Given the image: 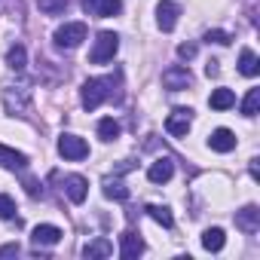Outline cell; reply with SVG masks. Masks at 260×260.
I'll use <instances>...</instances> for the list:
<instances>
[{
  "mask_svg": "<svg viewBox=\"0 0 260 260\" xmlns=\"http://www.w3.org/2000/svg\"><path fill=\"white\" fill-rule=\"evenodd\" d=\"M116 49H119V37H116L113 31H101V34L95 37V43H92L89 61H92V64H107V61H113Z\"/></svg>",
  "mask_w": 260,
  "mask_h": 260,
  "instance_id": "cell-1",
  "label": "cell"
},
{
  "mask_svg": "<svg viewBox=\"0 0 260 260\" xmlns=\"http://www.w3.org/2000/svg\"><path fill=\"white\" fill-rule=\"evenodd\" d=\"M110 80H101V77H95V80H86L83 83V92H80V101H83V107L86 110H95V107H101L104 104V98L110 95Z\"/></svg>",
  "mask_w": 260,
  "mask_h": 260,
  "instance_id": "cell-2",
  "label": "cell"
},
{
  "mask_svg": "<svg viewBox=\"0 0 260 260\" xmlns=\"http://www.w3.org/2000/svg\"><path fill=\"white\" fill-rule=\"evenodd\" d=\"M190 125H193V110L190 107H175L169 113V119H166V132L172 138H187Z\"/></svg>",
  "mask_w": 260,
  "mask_h": 260,
  "instance_id": "cell-3",
  "label": "cell"
},
{
  "mask_svg": "<svg viewBox=\"0 0 260 260\" xmlns=\"http://www.w3.org/2000/svg\"><path fill=\"white\" fill-rule=\"evenodd\" d=\"M83 40H86V25H83V22H64V25L55 31V43H58L61 49H77Z\"/></svg>",
  "mask_w": 260,
  "mask_h": 260,
  "instance_id": "cell-4",
  "label": "cell"
},
{
  "mask_svg": "<svg viewBox=\"0 0 260 260\" xmlns=\"http://www.w3.org/2000/svg\"><path fill=\"white\" fill-rule=\"evenodd\" d=\"M58 153L64 156V159H86L89 156V144L80 138V135H71V132H64L61 138H58Z\"/></svg>",
  "mask_w": 260,
  "mask_h": 260,
  "instance_id": "cell-5",
  "label": "cell"
},
{
  "mask_svg": "<svg viewBox=\"0 0 260 260\" xmlns=\"http://www.w3.org/2000/svg\"><path fill=\"white\" fill-rule=\"evenodd\" d=\"M80 4H83V13L95 19H110L122 10V0H80Z\"/></svg>",
  "mask_w": 260,
  "mask_h": 260,
  "instance_id": "cell-6",
  "label": "cell"
},
{
  "mask_svg": "<svg viewBox=\"0 0 260 260\" xmlns=\"http://www.w3.org/2000/svg\"><path fill=\"white\" fill-rule=\"evenodd\" d=\"M190 83H193V74H190V68H181V64H175V68L162 71V86H166L169 92H181V89H187Z\"/></svg>",
  "mask_w": 260,
  "mask_h": 260,
  "instance_id": "cell-7",
  "label": "cell"
},
{
  "mask_svg": "<svg viewBox=\"0 0 260 260\" xmlns=\"http://www.w3.org/2000/svg\"><path fill=\"white\" fill-rule=\"evenodd\" d=\"M61 230L58 226H52V223H37L34 226V233H31V242L37 245V248H52V245H58L61 242Z\"/></svg>",
  "mask_w": 260,
  "mask_h": 260,
  "instance_id": "cell-8",
  "label": "cell"
},
{
  "mask_svg": "<svg viewBox=\"0 0 260 260\" xmlns=\"http://www.w3.org/2000/svg\"><path fill=\"white\" fill-rule=\"evenodd\" d=\"M119 254H122V260H138L141 254H144V239L138 236V233H122L119 236Z\"/></svg>",
  "mask_w": 260,
  "mask_h": 260,
  "instance_id": "cell-9",
  "label": "cell"
},
{
  "mask_svg": "<svg viewBox=\"0 0 260 260\" xmlns=\"http://www.w3.org/2000/svg\"><path fill=\"white\" fill-rule=\"evenodd\" d=\"M178 16H181V7L172 4V0H162V4L156 7V25H159L162 31H175Z\"/></svg>",
  "mask_w": 260,
  "mask_h": 260,
  "instance_id": "cell-10",
  "label": "cell"
},
{
  "mask_svg": "<svg viewBox=\"0 0 260 260\" xmlns=\"http://www.w3.org/2000/svg\"><path fill=\"white\" fill-rule=\"evenodd\" d=\"M4 104H7V113H10V116H25L28 92H25V89L13 92V86H7V89H4Z\"/></svg>",
  "mask_w": 260,
  "mask_h": 260,
  "instance_id": "cell-11",
  "label": "cell"
},
{
  "mask_svg": "<svg viewBox=\"0 0 260 260\" xmlns=\"http://www.w3.org/2000/svg\"><path fill=\"white\" fill-rule=\"evenodd\" d=\"M64 193H68V199H71L74 205H80V202H86L89 181H86L83 175H68V178H64Z\"/></svg>",
  "mask_w": 260,
  "mask_h": 260,
  "instance_id": "cell-12",
  "label": "cell"
},
{
  "mask_svg": "<svg viewBox=\"0 0 260 260\" xmlns=\"http://www.w3.org/2000/svg\"><path fill=\"white\" fill-rule=\"evenodd\" d=\"M236 226L242 230V233H257L260 230V208L257 205H245L242 211H236Z\"/></svg>",
  "mask_w": 260,
  "mask_h": 260,
  "instance_id": "cell-13",
  "label": "cell"
},
{
  "mask_svg": "<svg viewBox=\"0 0 260 260\" xmlns=\"http://www.w3.org/2000/svg\"><path fill=\"white\" fill-rule=\"evenodd\" d=\"M208 147L214 153H230V150H236V135L230 132V128H214V132L208 135Z\"/></svg>",
  "mask_w": 260,
  "mask_h": 260,
  "instance_id": "cell-14",
  "label": "cell"
},
{
  "mask_svg": "<svg viewBox=\"0 0 260 260\" xmlns=\"http://www.w3.org/2000/svg\"><path fill=\"white\" fill-rule=\"evenodd\" d=\"M172 175H175V162H172L169 156L156 159V162L147 169V178H150L153 184H166V181H172Z\"/></svg>",
  "mask_w": 260,
  "mask_h": 260,
  "instance_id": "cell-15",
  "label": "cell"
},
{
  "mask_svg": "<svg viewBox=\"0 0 260 260\" xmlns=\"http://www.w3.org/2000/svg\"><path fill=\"white\" fill-rule=\"evenodd\" d=\"M0 166H7L10 172H22L28 166V156L13 150V147H7V144H0Z\"/></svg>",
  "mask_w": 260,
  "mask_h": 260,
  "instance_id": "cell-16",
  "label": "cell"
},
{
  "mask_svg": "<svg viewBox=\"0 0 260 260\" xmlns=\"http://www.w3.org/2000/svg\"><path fill=\"white\" fill-rule=\"evenodd\" d=\"M110 254H113V245L107 239H92L83 248V257H89V260H101V257H110Z\"/></svg>",
  "mask_w": 260,
  "mask_h": 260,
  "instance_id": "cell-17",
  "label": "cell"
},
{
  "mask_svg": "<svg viewBox=\"0 0 260 260\" xmlns=\"http://www.w3.org/2000/svg\"><path fill=\"white\" fill-rule=\"evenodd\" d=\"M239 74H245V77H257L260 74V58L251 49H242V55H239Z\"/></svg>",
  "mask_w": 260,
  "mask_h": 260,
  "instance_id": "cell-18",
  "label": "cell"
},
{
  "mask_svg": "<svg viewBox=\"0 0 260 260\" xmlns=\"http://www.w3.org/2000/svg\"><path fill=\"white\" fill-rule=\"evenodd\" d=\"M208 104H211L214 110H230V107L236 104V95H233V89H214L211 98H208Z\"/></svg>",
  "mask_w": 260,
  "mask_h": 260,
  "instance_id": "cell-19",
  "label": "cell"
},
{
  "mask_svg": "<svg viewBox=\"0 0 260 260\" xmlns=\"http://www.w3.org/2000/svg\"><path fill=\"white\" fill-rule=\"evenodd\" d=\"M223 242H226V236H223L220 226H211V230L202 233V248H205V251H220Z\"/></svg>",
  "mask_w": 260,
  "mask_h": 260,
  "instance_id": "cell-20",
  "label": "cell"
},
{
  "mask_svg": "<svg viewBox=\"0 0 260 260\" xmlns=\"http://www.w3.org/2000/svg\"><path fill=\"white\" fill-rule=\"evenodd\" d=\"M104 196L122 202V199H128V187H125L122 181H116V178H107V181H104Z\"/></svg>",
  "mask_w": 260,
  "mask_h": 260,
  "instance_id": "cell-21",
  "label": "cell"
},
{
  "mask_svg": "<svg viewBox=\"0 0 260 260\" xmlns=\"http://www.w3.org/2000/svg\"><path fill=\"white\" fill-rule=\"evenodd\" d=\"M98 138H101V141H113V138H119V122H116L113 116H104V119L98 122Z\"/></svg>",
  "mask_w": 260,
  "mask_h": 260,
  "instance_id": "cell-22",
  "label": "cell"
},
{
  "mask_svg": "<svg viewBox=\"0 0 260 260\" xmlns=\"http://www.w3.org/2000/svg\"><path fill=\"white\" fill-rule=\"evenodd\" d=\"M7 64H10L13 71H25V64H28V52H25L22 43H16V46L7 52Z\"/></svg>",
  "mask_w": 260,
  "mask_h": 260,
  "instance_id": "cell-23",
  "label": "cell"
},
{
  "mask_svg": "<svg viewBox=\"0 0 260 260\" xmlns=\"http://www.w3.org/2000/svg\"><path fill=\"white\" fill-rule=\"evenodd\" d=\"M37 10L43 16H61L68 10V0H37Z\"/></svg>",
  "mask_w": 260,
  "mask_h": 260,
  "instance_id": "cell-24",
  "label": "cell"
},
{
  "mask_svg": "<svg viewBox=\"0 0 260 260\" xmlns=\"http://www.w3.org/2000/svg\"><path fill=\"white\" fill-rule=\"evenodd\" d=\"M257 110H260V89H248V95L242 101V113L245 116H257Z\"/></svg>",
  "mask_w": 260,
  "mask_h": 260,
  "instance_id": "cell-25",
  "label": "cell"
},
{
  "mask_svg": "<svg viewBox=\"0 0 260 260\" xmlns=\"http://www.w3.org/2000/svg\"><path fill=\"white\" fill-rule=\"evenodd\" d=\"M147 214H150V217H153L156 223H162L166 230H169V226L175 223V217H172V211H169L166 205H147Z\"/></svg>",
  "mask_w": 260,
  "mask_h": 260,
  "instance_id": "cell-26",
  "label": "cell"
},
{
  "mask_svg": "<svg viewBox=\"0 0 260 260\" xmlns=\"http://www.w3.org/2000/svg\"><path fill=\"white\" fill-rule=\"evenodd\" d=\"M205 43H217V46H230V43H233V37H230L226 31H220V28H211V31H205Z\"/></svg>",
  "mask_w": 260,
  "mask_h": 260,
  "instance_id": "cell-27",
  "label": "cell"
},
{
  "mask_svg": "<svg viewBox=\"0 0 260 260\" xmlns=\"http://www.w3.org/2000/svg\"><path fill=\"white\" fill-rule=\"evenodd\" d=\"M13 214H16V202L7 193H0V220H10Z\"/></svg>",
  "mask_w": 260,
  "mask_h": 260,
  "instance_id": "cell-28",
  "label": "cell"
},
{
  "mask_svg": "<svg viewBox=\"0 0 260 260\" xmlns=\"http://www.w3.org/2000/svg\"><path fill=\"white\" fill-rule=\"evenodd\" d=\"M178 55H181V58H187V61H190V58H193V55H196V43H181V46H178Z\"/></svg>",
  "mask_w": 260,
  "mask_h": 260,
  "instance_id": "cell-29",
  "label": "cell"
},
{
  "mask_svg": "<svg viewBox=\"0 0 260 260\" xmlns=\"http://www.w3.org/2000/svg\"><path fill=\"white\" fill-rule=\"evenodd\" d=\"M16 254H19V245L16 242H10V245L0 248V257H16Z\"/></svg>",
  "mask_w": 260,
  "mask_h": 260,
  "instance_id": "cell-30",
  "label": "cell"
},
{
  "mask_svg": "<svg viewBox=\"0 0 260 260\" xmlns=\"http://www.w3.org/2000/svg\"><path fill=\"white\" fill-rule=\"evenodd\" d=\"M25 187H28V193H31V196H40V193H43V190H40V184H37L34 178H28V181H25Z\"/></svg>",
  "mask_w": 260,
  "mask_h": 260,
  "instance_id": "cell-31",
  "label": "cell"
},
{
  "mask_svg": "<svg viewBox=\"0 0 260 260\" xmlns=\"http://www.w3.org/2000/svg\"><path fill=\"white\" fill-rule=\"evenodd\" d=\"M217 64H220V61H214V58H211V61L205 64V74H208V77H217V71H220Z\"/></svg>",
  "mask_w": 260,
  "mask_h": 260,
  "instance_id": "cell-32",
  "label": "cell"
}]
</instances>
